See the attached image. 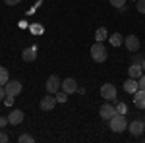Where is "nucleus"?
<instances>
[{"instance_id": "1", "label": "nucleus", "mask_w": 145, "mask_h": 143, "mask_svg": "<svg viewBox=\"0 0 145 143\" xmlns=\"http://www.w3.org/2000/svg\"><path fill=\"white\" fill-rule=\"evenodd\" d=\"M108 122H110V130H112V132H116V133L128 130V120H126V116H124V114H118V112H116Z\"/></svg>"}, {"instance_id": "2", "label": "nucleus", "mask_w": 145, "mask_h": 143, "mask_svg": "<svg viewBox=\"0 0 145 143\" xmlns=\"http://www.w3.org/2000/svg\"><path fill=\"white\" fill-rule=\"evenodd\" d=\"M106 56H108V52H106V46L103 43H97L91 46V58L95 60V62H105L106 60Z\"/></svg>"}, {"instance_id": "3", "label": "nucleus", "mask_w": 145, "mask_h": 143, "mask_svg": "<svg viewBox=\"0 0 145 143\" xmlns=\"http://www.w3.org/2000/svg\"><path fill=\"white\" fill-rule=\"evenodd\" d=\"M45 87H46V91H48V93L56 95V93L62 89V81H60V77H58V76H50L48 79H46Z\"/></svg>"}, {"instance_id": "4", "label": "nucleus", "mask_w": 145, "mask_h": 143, "mask_svg": "<svg viewBox=\"0 0 145 143\" xmlns=\"http://www.w3.org/2000/svg\"><path fill=\"white\" fill-rule=\"evenodd\" d=\"M116 95H118V91L116 87L112 85V83H105V85H101V97L106 101H114L116 99Z\"/></svg>"}, {"instance_id": "5", "label": "nucleus", "mask_w": 145, "mask_h": 143, "mask_svg": "<svg viewBox=\"0 0 145 143\" xmlns=\"http://www.w3.org/2000/svg\"><path fill=\"white\" fill-rule=\"evenodd\" d=\"M4 89H6V95H20L22 93V89H23V85H22V81H18V79H10L6 85H4Z\"/></svg>"}, {"instance_id": "6", "label": "nucleus", "mask_w": 145, "mask_h": 143, "mask_svg": "<svg viewBox=\"0 0 145 143\" xmlns=\"http://www.w3.org/2000/svg\"><path fill=\"white\" fill-rule=\"evenodd\" d=\"M78 81L74 79V77H66L64 81H62V91L68 93V95H72V93H78Z\"/></svg>"}, {"instance_id": "7", "label": "nucleus", "mask_w": 145, "mask_h": 143, "mask_svg": "<svg viewBox=\"0 0 145 143\" xmlns=\"http://www.w3.org/2000/svg\"><path fill=\"white\" fill-rule=\"evenodd\" d=\"M99 114H101L103 120H110L112 116L116 114V106H112L110 103H105V104L99 108Z\"/></svg>"}, {"instance_id": "8", "label": "nucleus", "mask_w": 145, "mask_h": 143, "mask_svg": "<svg viewBox=\"0 0 145 143\" xmlns=\"http://www.w3.org/2000/svg\"><path fill=\"white\" fill-rule=\"evenodd\" d=\"M124 44H126V48H128L130 52L139 50V39H137L135 35H128V37H124Z\"/></svg>"}, {"instance_id": "9", "label": "nucleus", "mask_w": 145, "mask_h": 143, "mask_svg": "<svg viewBox=\"0 0 145 143\" xmlns=\"http://www.w3.org/2000/svg\"><path fill=\"white\" fill-rule=\"evenodd\" d=\"M145 132V122L143 120H134V122H130V133L132 135H141V133Z\"/></svg>"}, {"instance_id": "10", "label": "nucleus", "mask_w": 145, "mask_h": 143, "mask_svg": "<svg viewBox=\"0 0 145 143\" xmlns=\"http://www.w3.org/2000/svg\"><path fill=\"white\" fill-rule=\"evenodd\" d=\"M56 106V97L52 93H48L46 97L41 99V110H52Z\"/></svg>"}, {"instance_id": "11", "label": "nucleus", "mask_w": 145, "mask_h": 143, "mask_svg": "<svg viewBox=\"0 0 145 143\" xmlns=\"http://www.w3.org/2000/svg\"><path fill=\"white\" fill-rule=\"evenodd\" d=\"M8 122H10L12 126L22 124V122H23V112H22V110H18V108H14L10 114H8Z\"/></svg>"}, {"instance_id": "12", "label": "nucleus", "mask_w": 145, "mask_h": 143, "mask_svg": "<svg viewBox=\"0 0 145 143\" xmlns=\"http://www.w3.org/2000/svg\"><path fill=\"white\" fill-rule=\"evenodd\" d=\"M137 89H139V85H137V79H134V77H128V79L124 81V91H126V93L134 95Z\"/></svg>"}, {"instance_id": "13", "label": "nucleus", "mask_w": 145, "mask_h": 143, "mask_svg": "<svg viewBox=\"0 0 145 143\" xmlns=\"http://www.w3.org/2000/svg\"><path fill=\"white\" fill-rule=\"evenodd\" d=\"M22 58H23V62H33L35 58H37V46H29V48H25L22 52Z\"/></svg>"}, {"instance_id": "14", "label": "nucleus", "mask_w": 145, "mask_h": 143, "mask_svg": "<svg viewBox=\"0 0 145 143\" xmlns=\"http://www.w3.org/2000/svg\"><path fill=\"white\" fill-rule=\"evenodd\" d=\"M134 104L137 108H145V91L143 89H137L134 93Z\"/></svg>"}, {"instance_id": "15", "label": "nucleus", "mask_w": 145, "mask_h": 143, "mask_svg": "<svg viewBox=\"0 0 145 143\" xmlns=\"http://www.w3.org/2000/svg\"><path fill=\"white\" fill-rule=\"evenodd\" d=\"M128 76L134 77V79H139V77L143 76V68H141V64H132V66L128 68Z\"/></svg>"}, {"instance_id": "16", "label": "nucleus", "mask_w": 145, "mask_h": 143, "mask_svg": "<svg viewBox=\"0 0 145 143\" xmlns=\"http://www.w3.org/2000/svg\"><path fill=\"white\" fill-rule=\"evenodd\" d=\"M108 41H110L112 46H120V44H124V37L120 33H112L108 35Z\"/></svg>"}, {"instance_id": "17", "label": "nucleus", "mask_w": 145, "mask_h": 143, "mask_svg": "<svg viewBox=\"0 0 145 143\" xmlns=\"http://www.w3.org/2000/svg\"><path fill=\"white\" fill-rule=\"evenodd\" d=\"M95 39H97L99 43H103L105 39H108V31H106V27H99V29L95 31Z\"/></svg>"}, {"instance_id": "18", "label": "nucleus", "mask_w": 145, "mask_h": 143, "mask_svg": "<svg viewBox=\"0 0 145 143\" xmlns=\"http://www.w3.org/2000/svg\"><path fill=\"white\" fill-rule=\"evenodd\" d=\"M8 81H10V74H8V70L0 66V85H6Z\"/></svg>"}, {"instance_id": "19", "label": "nucleus", "mask_w": 145, "mask_h": 143, "mask_svg": "<svg viewBox=\"0 0 145 143\" xmlns=\"http://www.w3.org/2000/svg\"><path fill=\"white\" fill-rule=\"evenodd\" d=\"M29 31H31L33 35H41L43 31H45V27L39 25V23H31V25H29Z\"/></svg>"}, {"instance_id": "20", "label": "nucleus", "mask_w": 145, "mask_h": 143, "mask_svg": "<svg viewBox=\"0 0 145 143\" xmlns=\"http://www.w3.org/2000/svg\"><path fill=\"white\" fill-rule=\"evenodd\" d=\"M18 141H20V143H33L35 137H33V135H29V133H22Z\"/></svg>"}, {"instance_id": "21", "label": "nucleus", "mask_w": 145, "mask_h": 143, "mask_svg": "<svg viewBox=\"0 0 145 143\" xmlns=\"http://www.w3.org/2000/svg\"><path fill=\"white\" fill-rule=\"evenodd\" d=\"M54 97H56V103H66V101H68V93H64V91L60 89Z\"/></svg>"}, {"instance_id": "22", "label": "nucleus", "mask_w": 145, "mask_h": 143, "mask_svg": "<svg viewBox=\"0 0 145 143\" xmlns=\"http://www.w3.org/2000/svg\"><path fill=\"white\" fill-rule=\"evenodd\" d=\"M108 2H110L114 8H118V10H122L124 4H126V0H108Z\"/></svg>"}, {"instance_id": "23", "label": "nucleus", "mask_w": 145, "mask_h": 143, "mask_svg": "<svg viewBox=\"0 0 145 143\" xmlns=\"http://www.w3.org/2000/svg\"><path fill=\"white\" fill-rule=\"evenodd\" d=\"M135 8H137L139 14H145V0H137V6Z\"/></svg>"}, {"instance_id": "24", "label": "nucleus", "mask_w": 145, "mask_h": 143, "mask_svg": "<svg viewBox=\"0 0 145 143\" xmlns=\"http://www.w3.org/2000/svg\"><path fill=\"white\" fill-rule=\"evenodd\" d=\"M116 112H118V114H126V104H124V103H118V104H116Z\"/></svg>"}, {"instance_id": "25", "label": "nucleus", "mask_w": 145, "mask_h": 143, "mask_svg": "<svg viewBox=\"0 0 145 143\" xmlns=\"http://www.w3.org/2000/svg\"><path fill=\"white\" fill-rule=\"evenodd\" d=\"M137 85H139V89H143V91H145V72H143V76L137 79Z\"/></svg>"}, {"instance_id": "26", "label": "nucleus", "mask_w": 145, "mask_h": 143, "mask_svg": "<svg viewBox=\"0 0 145 143\" xmlns=\"http://www.w3.org/2000/svg\"><path fill=\"white\" fill-rule=\"evenodd\" d=\"M4 103H6V106H12V104H14V95H6Z\"/></svg>"}, {"instance_id": "27", "label": "nucleus", "mask_w": 145, "mask_h": 143, "mask_svg": "<svg viewBox=\"0 0 145 143\" xmlns=\"http://www.w3.org/2000/svg\"><path fill=\"white\" fill-rule=\"evenodd\" d=\"M6 124H10V122H8V116H0V130L6 128Z\"/></svg>"}, {"instance_id": "28", "label": "nucleus", "mask_w": 145, "mask_h": 143, "mask_svg": "<svg viewBox=\"0 0 145 143\" xmlns=\"http://www.w3.org/2000/svg\"><path fill=\"white\" fill-rule=\"evenodd\" d=\"M0 143H8V133L0 132Z\"/></svg>"}, {"instance_id": "29", "label": "nucleus", "mask_w": 145, "mask_h": 143, "mask_svg": "<svg viewBox=\"0 0 145 143\" xmlns=\"http://www.w3.org/2000/svg\"><path fill=\"white\" fill-rule=\"evenodd\" d=\"M141 62H143V56H141V54H135L134 56V64H141Z\"/></svg>"}, {"instance_id": "30", "label": "nucleus", "mask_w": 145, "mask_h": 143, "mask_svg": "<svg viewBox=\"0 0 145 143\" xmlns=\"http://www.w3.org/2000/svg\"><path fill=\"white\" fill-rule=\"evenodd\" d=\"M4 2H6L8 6H16V4H20L22 0H4Z\"/></svg>"}, {"instance_id": "31", "label": "nucleus", "mask_w": 145, "mask_h": 143, "mask_svg": "<svg viewBox=\"0 0 145 143\" xmlns=\"http://www.w3.org/2000/svg\"><path fill=\"white\" fill-rule=\"evenodd\" d=\"M6 97V89H4V85H0V101Z\"/></svg>"}, {"instance_id": "32", "label": "nucleus", "mask_w": 145, "mask_h": 143, "mask_svg": "<svg viewBox=\"0 0 145 143\" xmlns=\"http://www.w3.org/2000/svg\"><path fill=\"white\" fill-rule=\"evenodd\" d=\"M141 68H143V72H145V58H143V62H141Z\"/></svg>"}, {"instance_id": "33", "label": "nucleus", "mask_w": 145, "mask_h": 143, "mask_svg": "<svg viewBox=\"0 0 145 143\" xmlns=\"http://www.w3.org/2000/svg\"><path fill=\"white\" fill-rule=\"evenodd\" d=\"M134 2H137V0H134Z\"/></svg>"}, {"instance_id": "34", "label": "nucleus", "mask_w": 145, "mask_h": 143, "mask_svg": "<svg viewBox=\"0 0 145 143\" xmlns=\"http://www.w3.org/2000/svg\"><path fill=\"white\" fill-rule=\"evenodd\" d=\"M143 122H145V120H143Z\"/></svg>"}]
</instances>
